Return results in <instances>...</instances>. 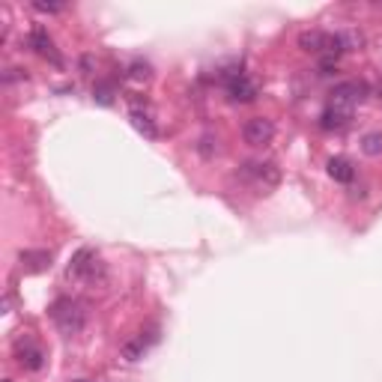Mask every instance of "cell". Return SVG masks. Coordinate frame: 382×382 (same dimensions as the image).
I'll return each instance as SVG.
<instances>
[{"instance_id": "5", "label": "cell", "mask_w": 382, "mask_h": 382, "mask_svg": "<svg viewBox=\"0 0 382 382\" xmlns=\"http://www.w3.org/2000/svg\"><path fill=\"white\" fill-rule=\"evenodd\" d=\"M227 96H230V102L248 105V102H254V99H257V84L242 69L239 72H230L227 75Z\"/></svg>"}, {"instance_id": "17", "label": "cell", "mask_w": 382, "mask_h": 382, "mask_svg": "<svg viewBox=\"0 0 382 382\" xmlns=\"http://www.w3.org/2000/svg\"><path fill=\"white\" fill-rule=\"evenodd\" d=\"M36 12H45V15H54V12H63V4H45V0H33L30 4Z\"/></svg>"}, {"instance_id": "15", "label": "cell", "mask_w": 382, "mask_h": 382, "mask_svg": "<svg viewBox=\"0 0 382 382\" xmlns=\"http://www.w3.org/2000/svg\"><path fill=\"white\" fill-rule=\"evenodd\" d=\"M93 99H96L99 105H111V102H114V84H111V81H102V84H96Z\"/></svg>"}, {"instance_id": "18", "label": "cell", "mask_w": 382, "mask_h": 382, "mask_svg": "<svg viewBox=\"0 0 382 382\" xmlns=\"http://www.w3.org/2000/svg\"><path fill=\"white\" fill-rule=\"evenodd\" d=\"M75 382H90V379H75Z\"/></svg>"}, {"instance_id": "13", "label": "cell", "mask_w": 382, "mask_h": 382, "mask_svg": "<svg viewBox=\"0 0 382 382\" xmlns=\"http://www.w3.org/2000/svg\"><path fill=\"white\" fill-rule=\"evenodd\" d=\"M361 153L371 159L382 156V131H368V135L361 138Z\"/></svg>"}, {"instance_id": "12", "label": "cell", "mask_w": 382, "mask_h": 382, "mask_svg": "<svg viewBox=\"0 0 382 382\" xmlns=\"http://www.w3.org/2000/svg\"><path fill=\"white\" fill-rule=\"evenodd\" d=\"M21 263L27 272H42L51 266V254L48 251H21Z\"/></svg>"}, {"instance_id": "11", "label": "cell", "mask_w": 382, "mask_h": 382, "mask_svg": "<svg viewBox=\"0 0 382 382\" xmlns=\"http://www.w3.org/2000/svg\"><path fill=\"white\" fill-rule=\"evenodd\" d=\"M129 117H131V126H135L144 138H149V141H156V138H159V129H156L153 117H149L146 111H141V108H131V114H129Z\"/></svg>"}, {"instance_id": "3", "label": "cell", "mask_w": 382, "mask_h": 382, "mask_svg": "<svg viewBox=\"0 0 382 382\" xmlns=\"http://www.w3.org/2000/svg\"><path fill=\"white\" fill-rule=\"evenodd\" d=\"M239 176L245 182H251V186L266 194V191H272L278 182H281V171H278V164L275 161H245L242 168H239Z\"/></svg>"}, {"instance_id": "7", "label": "cell", "mask_w": 382, "mask_h": 382, "mask_svg": "<svg viewBox=\"0 0 382 382\" xmlns=\"http://www.w3.org/2000/svg\"><path fill=\"white\" fill-rule=\"evenodd\" d=\"M96 269H99V257H96L93 248H81V251H75L72 260H69V275L72 278H93Z\"/></svg>"}, {"instance_id": "2", "label": "cell", "mask_w": 382, "mask_h": 382, "mask_svg": "<svg viewBox=\"0 0 382 382\" xmlns=\"http://www.w3.org/2000/svg\"><path fill=\"white\" fill-rule=\"evenodd\" d=\"M51 320H54V326L63 331V335L72 338V335H78V331L84 328L87 313L75 302V298H57V302L51 305Z\"/></svg>"}, {"instance_id": "6", "label": "cell", "mask_w": 382, "mask_h": 382, "mask_svg": "<svg viewBox=\"0 0 382 382\" xmlns=\"http://www.w3.org/2000/svg\"><path fill=\"white\" fill-rule=\"evenodd\" d=\"M15 358H19V364L24 371H42L45 368V350L30 338H21L15 343Z\"/></svg>"}, {"instance_id": "14", "label": "cell", "mask_w": 382, "mask_h": 382, "mask_svg": "<svg viewBox=\"0 0 382 382\" xmlns=\"http://www.w3.org/2000/svg\"><path fill=\"white\" fill-rule=\"evenodd\" d=\"M144 353H146V343H144V338L123 343V358H126V361H141V358H144Z\"/></svg>"}, {"instance_id": "1", "label": "cell", "mask_w": 382, "mask_h": 382, "mask_svg": "<svg viewBox=\"0 0 382 382\" xmlns=\"http://www.w3.org/2000/svg\"><path fill=\"white\" fill-rule=\"evenodd\" d=\"M364 93L368 90H364V84H358V81H343V84H338L326 99V108L320 114V126L326 131H338L343 126H350Z\"/></svg>"}, {"instance_id": "16", "label": "cell", "mask_w": 382, "mask_h": 382, "mask_svg": "<svg viewBox=\"0 0 382 382\" xmlns=\"http://www.w3.org/2000/svg\"><path fill=\"white\" fill-rule=\"evenodd\" d=\"M129 81H135V84H146L149 81V66L146 63H131L129 66Z\"/></svg>"}, {"instance_id": "8", "label": "cell", "mask_w": 382, "mask_h": 382, "mask_svg": "<svg viewBox=\"0 0 382 382\" xmlns=\"http://www.w3.org/2000/svg\"><path fill=\"white\" fill-rule=\"evenodd\" d=\"M30 48H33V51H36L39 57L51 60L54 66H63V60H60V54L54 51V42H51V36H48L45 27H33V30H30Z\"/></svg>"}, {"instance_id": "4", "label": "cell", "mask_w": 382, "mask_h": 382, "mask_svg": "<svg viewBox=\"0 0 382 382\" xmlns=\"http://www.w3.org/2000/svg\"><path fill=\"white\" fill-rule=\"evenodd\" d=\"M242 138L248 146H266L275 138V123L269 117H251L242 126Z\"/></svg>"}, {"instance_id": "19", "label": "cell", "mask_w": 382, "mask_h": 382, "mask_svg": "<svg viewBox=\"0 0 382 382\" xmlns=\"http://www.w3.org/2000/svg\"><path fill=\"white\" fill-rule=\"evenodd\" d=\"M6 382H12V379H6Z\"/></svg>"}, {"instance_id": "9", "label": "cell", "mask_w": 382, "mask_h": 382, "mask_svg": "<svg viewBox=\"0 0 382 382\" xmlns=\"http://www.w3.org/2000/svg\"><path fill=\"white\" fill-rule=\"evenodd\" d=\"M326 171H328V176H331V179H335V182H343V186H350V182L356 179V168H353V161H350V159H343V156L328 159Z\"/></svg>"}, {"instance_id": "10", "label": "cell", "mask_w": 382, "mask_h": 382, "mask_svg": "<svg viewBox=\"0 0 382 382\" xmlns=\"http://www.w3.org/2000/svg\"><path fill=\"white\" fill-rule=\"evenodd\" d=\"M326 36L328 33L326 30H305V33H298V48L308 54H323V48H326Z\"/></svg>"}]
</instances>
